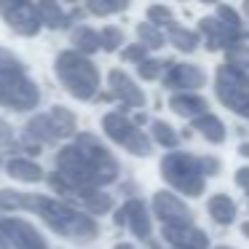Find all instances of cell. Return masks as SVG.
Masks as SVG:
<instances>
[{"instance_id":"cell-21","label":"cell","mask_w":249,"mask_h":249,"mask_svg":"<svg viewBox=\"0 0 249 249\" xmlns=\"http://www.w3.org/2000/svg\"><path fill=\"white\" fill-rule=\"evenodd\" d=\"M206 209H209V217L214 222H220V225H231L233 220H236V204H233L231 196L225 193H217L209 198V204H206Z\"/></svg>"},{"instance_id":"cell-12","label":"cell","mask_w":249,"mask_h":249,"mask_svg":"<svg viewBox=\"0 0 249 249\" xmlns=\"http://www.w3.org/2000/svg\"><path fill=\"white\" fill-rule=\"evenodd\" d=\"M206 83V75L201 67L196 65H174L166 62V70H163V86L169 91H196Z\"/></svg>"},{"instance_id":"cell-27","label":"cell","mask_w":249,"mask_h":249,"mask_svg":"<svg viewBox=\"0 0 249 249\" xmlns=\"http://www.w3.org/2000/svg\"><path fill=\"white\" fill-rule=\"evenodd\" d=\"M137 38H140V43L147 46V49H161L163 46V33L153 22L137 24Z\"/></svg>"},{"instance_id":"cell-40","label":"cell","mask_w":249,"mask_h":249,"mask_svg":"<svg viewBox=\"0 0 249 249\" xmlns=\"http://www.w3.org/2000/svg\"><path fill=\"white\" fill-rule=\"evenodd\" d=\"M0 249H8V244H6V238H3V233H0Z\"/></svg>"},{"instance_id":"cell-24","label":"cell","mask_w":249,"mask_h":249,"mask_svg":"<svg viewBox=\"0 0 249 249\" xmlns=\"http://www.w3.org/2000/svg\"><path fill=\"white\" fill-rule=\"evenodd\" d=\"M72 46H75V51H81V54H94V51H99V46H102V38H99V33H94L91 27L81 24V27L72 30Z\"/></svg>"},{"instance_id":"cell-8","label":"cell","mask_w":249,"mask_h":249,"mask_svg":"<svg viewBox=\"0 0 249 249\" xmlns=\"http://www.w3.org/2000/svg\"><path fill=\"white\" fill-rule=\"evenodd\" d=\"M102 129L113 142H118L124 150H129L131 156H150L153 153V140L124 113H107L102 118Z\"/></svg>"},{"instance_id":"cell-30","label":"cell","mask_w":249,"mask_h":249,"mask_svg":"<svg viewBox=\"0 0 249 249\" xmlns=\"http://www.w3.org/2000/svg\"><path fill=\"white\" fill-rule=\"evenodd\" d=\"M99 38H102L105 51H115L118 46H124V33H121L118 27H105L102 33H99Z\"/></svg>"},{"instance_id":"cell-36","label":"cell","mask_w":249,"mask_h":249,"mask_svg":"<svg viewBox=\"0 0 249 249\" xmlns=\"http://www.w3.org/2000/svg\"><path fill=\"white\" fill-rule=\"evenodd\" d=\"M236 185L249 193V166H244V169H238V172H236Z\"/></svg>"},{"instance_id":"cell-23","label":"cell","mask_w":249,"mask_h":249,"mask_svg":"<svg viewBox=\"0 0 249 249\" xmlns=\"http://www.w3.org/2000/svg\"><path fill=\"white\" fill-rule=\"evenodd\" d=\"M166 35H169V43H172L177 51H185V54L196 51V49H198V43H201V40H198V33L179 27L177 22H172V24L166 27Z\"/></svg>"},{"instance_id":"cell-1","label":"cell","mask_w":249,"mask_h":249,"mask_svg":"<svg viewBox=\"0 0 249 249\" xmlns=\"http://www.w3.org/2000/svg\"><path fill=\"white\" fill-rule=\"evenodd\" d=\"M0 209H27L38 214L54 233L75 244H89L99 236V225L89 212L78 209L65 198H49L35 193H17V190H0Z\"/></svg>"},{"instance_id":"cell-2","label":"cell","mask_w":249,"mask_h":249,"mask_svg":"<svg viewBox=\"0 0 249 249\" xmlns=\"http://www.w3.org/2000/svg\"><path fill=\"white\" fill-rule=\"evenodd\" d=\"M56 172L75 188H102L118 179L121 166L94 134H78L72 145L56 153Z\"/></svg>"},{"instance_id":"cell-10","label":"cell","mask_w":249,"mask_h":249,"mask_svg":"<svg viewBox=\"0 0 249 249\" xmlns=\"http://www.w3.org/2000/svg\"><path fill=\"white\" fill-rule=\"evenodd\" d=\"M0 17L6 19V24L17 35L33 38L38 35V30L43 27L38 17V6L33 0H0Z\"/></svg>"},{"instance_id":"cell-22","label":"cell","mask_w":249,"mask_h":249,"mask_svg":"<svg viewBox=\"0 0 249 249\" xmlns=\"http://www.w3.org/2000/svg\"><path fill=\"white\" fill-rule=\"evenodd\" d=\"M193 129L201 131V137H204L206 142H214V145H220V142L225 140V126H222V121L212 113H204V115H198V118H193Z\"/></svg>"},{"instance_id":"cell-34","label":"cell","mask_w":249,"mask_h":249,"mask_svg":"<svg viewBox=\"0 0 249 249\" xmlns=\"http://www.w3.org/2000/svg\"><path fill=\"white\" fill-rule=\"evenodd\" d=\"M8 145H14V131L6 121L0 118V147H8Z\"/></svg>"},{"instance_id":"cell-44","label":"cell","mask_w":249,"mask_h":249,"mask_svg":"<svg viewBox=\"0 0 249 249\" xmlns=\"http://www.w3.org/2000/svg\"><path fill=\"white\" fill-rule=\"evenodd\" d=\"M247 196H249V193H247Z\"/></svg>"},{"instance_id":"cell-32","label":"cell","mask_w":249,"mask_h":249,"mask_svg":"<svg viewBox=\"0 0 249 249\" xmlns=\"http://www.w3.org/2000/svg\"><path fill=\"white\" fill-rule=\"evenodd\" d=\"M121 59L124 62H137V65H140L142 59H147V46H142V43L126 46V49L121 51Z\"/></svg>"},{"instance_id":"cell-14","label":"cell","mask_w":249,"mask_h":249,"mask_svg":"<svg viewBox=\"0 0 249 249\" xmlns=\"http://www.w3.org/2000/svg\"><path fill=\"white\" fill-rule=\"evenodd\" d=\"M115 222L129 228L137 238H150V214L142 201L129 198L126 204H121V209L115 212Z\"/></svg>"},{"instance_id":"cell-38","label":"cell","mask_w":249,"mask_h":249,"mask_svg":"<svg viewBox=\"0 0 249 249\" xmlns=\"http://www.w3.org/2000/svg\"><path fill=\"white\" fill-rule=\"evenodd\" d=\"M241 233H244V236L249 238V222H244V225H241Z\"/></svg>"},{"instance_id":"cell-19","label":"cell","mask_w":249,"mask_h":249,"mask_svg":"<svg viewBox=\"0 0 249 249\" xmlns=\"http://www.w3.org/2000/svg\"><path fill=\"white\" fill-rule=\"evenodd\" d=\"M6 172H8V177L19 179V182H38V179H43V169L33 158H24V156L11 158L6 163Z\"/></svg>"},{"instance_id":"cell-31","label":"cell","mask_w":249,"mask_h":249,"mask_svg":"<svg viewBox=\"0 0 249 249\" xmlns=\"http://www.w3.org/2000/svg\"><path fill=\"white\" fill-rule=\"evenodd\" d=\"M147 22H153L158 27V24H163V27H169V24L174 22V17H172V8H166V6H150L147 8Z\"/></svg>"},{"instance_id":"cell-16","label":"cell","mask_w":249,"mask_h":249,"mask_svg":"<svg viewBox=\"0 0 249 249\" xmlns=\"http://www.w3.org/2000/svg\"><path fill=\"white\" fill-rule=\"evenodd\" d=\"M107 83H110V94L115 99H121L126 107H145V94H142V89L124 70H113L107 75Z\"/></svg>"},{"instance_id":"cell-26","label":"cell","mask_w":249,"mask_h":249,"mask_svg":"<svg viewBox=\"0 0 249 249\" xmlns=\"http://www.w3.org/2000/svg\"><path fill=\"white\" fill-rule=\"evenodd\" d=\"M49 115H51V121H54V126H56L59 140H62V137H72V134H75V115H72L67 107L56 105V107H51Z\"/></svg>"},{"instance_id":"cell-43","label":"cell","mask_w":249,"mask_h":249,"mask_svg":"<svg viewBox=\"0 0 249 249\" xmlns=\"http://www.w3.org/2000/svg\"><path fill=\"white\" fill-rule=\"evenodd\" d=\"M217 249H233V247H217Z\"/></svg>"},{"instance_id":"cell-25","label":"cell","mask_w":249,"mask_h":249,"mask_svg":"<svg viewBox=\"0 0 249 249\" xmlns=\"http://www.w3.org/2000/svg\"><path fill=\"white\" fill-rule=\"evenodd\" d=\"M131 0H86V11L94 17H113L129 8Z\"/></svg>"},{"instance_id":"cell-9","label":"cell","mask_w":249,"mask_h":249,"mask_svg":"<svg viewBox=\"0 0 249 249\" xmlns=\"http://www.w3.org/2000/svg\"><path fill=\"white\" fill-rule=\"evenodd\" d=\"M49 185L65 201L78 204V209L83 206L89 214H107V212L113 209V196L110 193H105V190H99V188H75V185H70L59 172L49 174Z\"/></svg>"},{"instance_id":"cell-5","label":"cell","mask_w":249,"mask_h":249,"mask_svg":"<svg viewBox=\"0 0 249 249\" xmlns=\"http://www.w3.org/2000/svg\"><path fill=\"white\" fill-rule=\"evenodd\" d=\"M198 33L204 35L206 49L217 51V49H231V46L247 40V33H244V24L238 19V14L233 11L231 6H220L214 17H206L198 22Z\"/></svg>"},{"instance_id":"cell-33","label":"cell","mask_w":249,"mask_h":249,"mask_svg":"<svg viewBox=\"0 0 249 249\" xmlns=\"http://www.w3.org/2000/svg\"><path fill=\"white\" fill-rule=\"evenodd\" d=\"M22 67H24V65L11 54V51L0 49V72H3V70H22Z\"/></svg>"},{"instance_id":"cell-11","label":"cell","mask_w":249,"mask_h":249,"mask_svg":"<svg viewBox=\"0 0 249 249\" xmlns=\"http://www.w3.org/2000/svg\"><path fill=\"white\" fill-rule=\"evenodd\" d=\"M0 233L14 249H49V241L43 238V233L22 217H3Z\"/></svg>"},{"instance_id":"cell-18","label":"cell","mask_w":249,"mask_h":249,"mask_svg":"<svg viewBox=\"0 0 249 249\" xmlns=\"http://www.w3.org/2000/svg\"><path fill=\"white\" fill-rule=\"evenodd\" d=\"M24 137H27V142H33V145H54V142L59 140L51 115H35V118H30L27 126H24Z\"/></svg>"},{"instance_id":"cell-20","label":"cell","mask_w":249,"mask_h":249,"mask_svg":"<svg viewBox=\"0 0 249 249\" xmlns=\"http://www.w3.org/2000/svg\"><path fill=\"white\" fill-rule=\"evenodd\" d=\"M38 17L46 27L51 30H65L70 24V14H65V8L56 3V0H38Z\"/></svg>"},{"instance_id":"cell-6","label":"cell","mask_w":249,"mask_h":249,"mask_svg":"<svg viewBox=\"0 0 249 249\" xmlns=\"http://www.w3.org/2000/svg\"><path fill=\"white\" fill-rule=\"evenodd\" d=\"M217 99L228 110L238 113L241 118H249V70L236 65H222L214 78Z\"/></svg>"},{"instance_id":"cell-41","label":"cell","mask_w":249,"mask_h":249,"mask_svg":"<svg viewBox=\"0 0 249 249\" xmlns=\"http://www.w3.org/2000/svg\"><path fill=\"white\" fill-rule=\"evenodd\" d=\"M244 14H247V19H249V0H244Z\"/></svg>"},{"instance_id":"cell-15","label":"cell","mask_w":249,"mask_h":249,"mask_svg":"<svg viewBox=\"0 0 249 249\" xmlns=\"http://www.w3.org/2000/svg\"><path fill=\"white\" fill-rule=\"evenodd\" d=\"M163 238L174 249H209V236L193 222L185 225H163Z\"/></svg>"},{"instance_id":"cell-39","label":"cell","mask_w":249,"mask_h":249,"mask_svg":"<svg viewBox=\"0 0 249 249\" xmlns=\"http://www.w3.org/2000/svg\"><path fill=\"white\" fill-rule=\"evenodd\" d=\"M115 249H134L131 244H115Z\"/></svg>"},{"instance_id":"cell-13","label":"cell","mask_w":249,"mask_h":249,"mask_svg":"<svg viewBox=\"0 0 249 249\" xmlns=\"http://www.w3.org/2000/svg\"><path fill=\"white\" fill-rule=\"evenodd\" d=\"M153 212L163 225H185V222H193V212L185 206V201H179L174 193H161L153 196Z\"/></svg>"},{"instance_id":"cell-7","label":"cell","mask_w":249,"mask_h":249,"mask_svg":"<svg viewBox=\"0 0 249 249\" xmlns=\"http://www.w3.org/2000/svg\"><path fill=\"white\" fill-rule=\"evenodd\" d=\"M40 102V91L33 81L27 78V72L22 70H3L0 72V105L17 113H27L35 110Z\"/></svg>"},{"instance_id":"cell-3","label":"cell","mask_w":249,"mask_h":249,"mask_svg":"<svg viewBox=\"0 0 249 249\" xmlns=\"http://www.w3.org/2000/svg\"><path fill=\"white\" fill-rule=\"evenodd\" d=\"M54 72L59 83L75 99H94L99 91V70L81 51H62L54 62Z\"/></svg>"},{"instance_id":"cell-17","label":"cell","mask_w":249,"mask_h":249,"mask_svg":"<svg viewBox=\"0 0 249 249\" xmlns=\"http://www.w3.org/2000/svg\"><path fill=\"white\" fill-rule=\"evenodd\" d=\"M169 107H172L177 115H182V118H198V115L209 113L206 99L198 97L196 91H177V94H172Z\"/></svg>"},{"instance_id":"cell-35","label":"cell","mask_w":249,"mask_h":249,"mask_svg":"<svg viewBox=\"0 0 249 249\" xmlns=\"http://www.w3.org/2000/svg\"><path fill=\"white\" fill-rule=\"evenodd\" d=\"M201 163H204V174L206 177H212V174H217L220 172V161H217V158H201Z\"/></svg>"},{"instance_id":"cell-37","label":"cell","mask_w":249,"mask_h":249,"mask_svg":"<svg viewBox=\"0 0 249 249\" xmlns=\"http://www.w3.org/2000/svg\"><path fill=\"white\" fill-rule=\"evenodd\" d=\"M238 153H241L244 158H249V145H241V147H238Z\"/></svg>"},{"instance_id":"cell-42","label":"cell","mask_w":249,"mask_h":249,"mask_svg":"<svg viewBox=\"0 0 249 249\" xmlns=\"http://www.w3.org/2000/svg\"><path fill=\"white\" fill-rule=\"evenodd\" d=\"M201 3H220V0H201Z\"/></svg>"},{"instance_id":"cell-28","label":"cell","mask_w":249,"mask_h":249,"mask_svg":"<svg viewBox=\"0 0 249 249\" xmlns=\"http://www.w3.org/2000/svg\"><path fill=\"white\" fill-rule=\"evenodd\" d=\"M150 131H153V142H158V145H163V147H177L179 145V134L169 124H163V121H153Z\"/></svg>"},{"instance_id":"cell-29","label":"cell","mask_w":249,"mask_h":249,"mask_svg":"<svg viewBox=\"0 0 249 249\" xmlns=\"http://www.w3.org/2000/svg\"><path fill=\"white\" fill-rule=\"evenodd\" d=\"M163 70H166V62L158 59H142L137 65V72H140L142 81H158V78H163Z\"/></svg>"},{"instance_id":"cell-4","label":"cell","mask_w":249,"mask_h":249,"mask_svg":"<svg viewBox=\"0 0 249 249\" xmlns=\"http://www.w3.org/2000/svg\"><path fill=\"white\" fill-rule=\"evenodd\" d=\"M161 177L166 179L174 190L190 196V198L204 193V185H206L204 163H201V158L193 156V153H169V156H163Z\"/></svg>"}]
</instances>
